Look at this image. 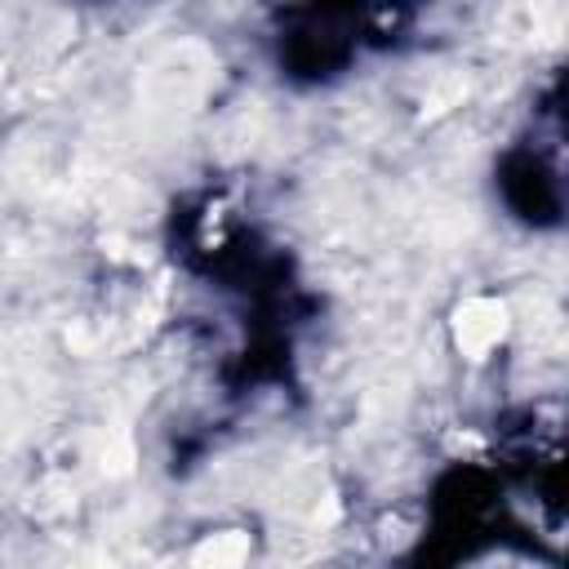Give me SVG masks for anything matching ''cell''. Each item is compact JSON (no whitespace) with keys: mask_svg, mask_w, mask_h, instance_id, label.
<instances>
[{"mask_svg":"<svg viewBox=\"0 0 569 569\" xmlns=\"http://www.w3.org/2000/svg\"><path fill=\"white\" fill-rule=\"evenodd\" d=\"M507 338V302L498 298H471L453 311V342L462 356L480 360Z\"/></svg>","mask_w":569,"mask_h":569,"instance_id":"cell-1","label":"cell"},{"mask_svg":"<svg viewBox=\"0 0 569 569\" xmlns=\"http://www.w3.org/2000/svg\"><path fill=\"white\" fill-rule=\"evenodd\" d=\"M462 93H467V80H449V84L431 98V116H436V111H449V102H458Z\"/></svg>","mask_w":569,"mask_h":569,"instance_id":"cell-3","label":"cell"},{"mask_svg":"<svg viewBox=\"0 0 569 569\" xmlns=\"http://www.w3.org/2000/svg\"><path fill=\"white\" fill-rule=\"evenodd\" d=\"M244 556H249V538L240 529H222L191 551V569H240Z\"/></svg>","mask_w":569,"mask_h":569,"instance_id":"cell-2","label":"cell"}]
</instances>
